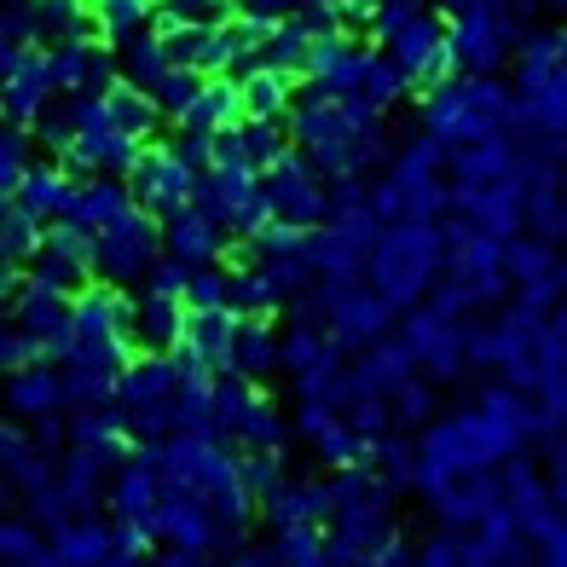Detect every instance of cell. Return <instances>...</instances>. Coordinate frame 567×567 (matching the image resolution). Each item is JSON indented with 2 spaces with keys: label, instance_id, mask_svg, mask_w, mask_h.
<instances>
[{
  "label": "cell",
  "instance_id": "6da1fadb",
  "mask_svg": "<svg viewBox=\"0 0 567 567\" xmlns=\"http://www.w3.org/2000/svg\"><path fill=\"white\" fill-rule=\"evenodd\" d=\"M168 255L163 244V220L157 215H122L111 231H99V284H111L122 296H145V278Z\"/></svg>",
  "mask_w": 567,
  "mask_h": 567
},
{
  "label": "cell",
  "instance_id": "7a4b0ae2",
  "mask_svg": "<svg viewBox=\"0 0 567 567\" xmlns=\"http://www.w3.org/2000/svg\"><path fill=\"white\" fill-rule=\"evenodd\" d=\"M261 192H267V203H272V215L290 226V231H301V238L330 220V197H324L319 168H313V157H307V151H290L278 168H267V174H261Z\"/></svg>",
  "mask_w": 567,
  "mask_h": 567
},
{
  "label": "cell",
  "instance_id": "3957f363",
  "mask_svg": "<svg viewBox=\"0 0 567 567\" xmlns=\"http://www.w3.org/2000/svg\"><path fill=\"white\" fill-rule=\"evenodd\" d=\"M192 307L168 301V296H127L122 313V342L134 348V359H168L179 342H186Z\"/></svg>",
  "mask_w": 567,
  "mask_h": 567
},
{
  "label": "cell",
  "instance_id": "277c9868",
  "mask_svg": "<svg viewBox=\"0 0 567 567\" xmlns=\"http://www.w3.org/2000/svg\"><path fill=\"white\" fill-rule=\"evenodd\" d=\"M509 47H522V23H515L504 7H486V12H470V18L452 23V53L475 82H486V75L504 64Z\"/></svg>",
  "mask_w": 567,
  "mask_h": 567
},
{
  "label": "cell",
  "instance_id": "5b68a950",
  "mask_svg": "<svg viewBox=\"0 0 567 567\" xmlns=\"http://www.w3.org/2000/svg\"><path fill=\"white\" fill-rule=\"evenodd\" d=\"M12 330H23L47 359H59L70 353V342H75V301L70 296H59V290H41V284H30L23 290V301L12 307Z\"/></svg>",
  "mask_w": 567,
  "mask_h": 567
},
{
  "label": "cell",
  "instance_id": "8992f818",
  "mask_svg": "<svg viewBox=\"0 0 567 567\" xmlns=\"http://www.w3.org/2000/svg\"><path fill=\"white\" fill-rule=\"evenodd\" d=\"M105 509H111V522L116 527H140V533H151L157 538V509H163V481L145 470V463L134 457L127 470L111 481V498H105Z\"/></svg>",
  "mask_w": 567,
  "mask_h": 567
},
{
  "label": "cell",
  "instance_id": "52a82bcc",
  "mask_svg": "<svg viewBox=\"0 0 567 567\" xmlns=\"http://www.w3.org/2000/svg\"><path fill=\"white\" fill-rule=\"evenodd\" d=\"M7 405H12V423H41V417H70V400H64V371L47 359V365H30L12 377L7 389Z\"/></svg>",
  "mask_w": 567,
  "mask_h": 567
},
{
  "label": "cell",
  "instance_id": "ba28073f",
  "mask_svg": "<svg viewBox=\"0 0 567 567\" xmlns=\"http://www.w3.org/2000/svg\"><path fill=\"white\" fill-rule=\"evenodd\" d=\"M47 538H53L59 567H105L116 556V522H105V515H70Z\"/></svg>",
  "mask_w": 567,
  "mask_h": 567
},
{
  "label": "cell",
  "instance_id": "9c48e42d",
  "mask_svg": "<svg viewBox=\"0 0 567 567\" xmlns=\"http://www.w3.org/2000/svg\"><path fill=\"white\" fill-rule=\"evenodd\" d=\"M244 382H255V389H267V382L284 371V337L278 324L267 319H238V342H231V365Z\"/></svg>",
  "mask_w": 567,
  "mask_h": 567
},
{
  "label": "cell",
  "instance_id": "30bf717a",
  "mask_svg": "<svg viewBox=\"0 0 567 567\" xmlns=\"http://www.w3.org/2000/svg\"><path fill=\"white\" fill-rule=\"evenodd\" d=\"M53 64H47V53L35 47V53H23L18 64H7V116L30 127L47 105H53Z\"/></svg>",
  "mask_w": 567,
  "mask_h": 567
},
{
  "label": "cell",
  "instance_id": "8fae6325",
  "mask_svg": "<svg viewBox=\"0 0 567 567\" xmlns=\"http://www.w3.org/2000/svg\"><path fill=\"white\" fill-rule=\"evenodd\" d=\"M105 111H111V127H116L122 140L151 145V140H168L174 134V127L163 122V111H157V99H151L145 87H134V82H116L111 99H105Z\"/></svg>",
  "mask_w": 567,
  "mask_h": 567
},
{
  "label": "cell",
  "instance_id": "7c38bea8",
  "mask_svg": "<svg viewBox=\"0 0 567 567\" xmlns=\"http://www.w3.org/2000/svg\"><path fill=\"white\" fill-rule=\"evenodd\" d=\"M163 244H168V255H174V261H186L192 272H197V267H215L220 255L231 249V238H226V231H215V226L203 220L197 209H179V215L163 226Z\"/></svg>",
  "mask_w": 567,
  "mask_h": 567
},
{
  "label": "cell",
  "instance_id": "4fadbf2b",
  "mask_svg": "<svg viewBox=\"0 0 567 567\" xmlns=\"http://www.w3.org/2000/svg\"><path fill=\"white\" fill-rule=\"evenodd\" d=\"M111 53H116L122 82H134L145 93H157V82L168 75V47H163V35L151 30V23H145V30H134V35H116Z\"/></svg>",
  "mask_w": 567,
  "mask_h": 567
},
{
  "label": "cell",
  "instance_id": "5bb4252c",
  "mask_svg": "<svg viewBox=\"0 0 567 567\" xmlns=\"http://www.w3.org/2000/svg\"><path fill=\"white\" fill-rule=\"evenodd\" d=\"M186 389V377H179L174 359H134L122 377V405H174V394Z\"/></svg>",
  "mask_w": 567,
  "mask_h": 567
},
{
  "label": "cell",
  "instance_id": "9a60e30c",
  "mask_svg": "<svg viewBox=\"0 0 567 567\" xmlns=\"http://www.w3.org/2000/svg\"><path fill=\"white\" fill-rule=\"evenodd\" d=\"M307 59H313V30H307L301 18H284L278 30L267 35V47L255 53V64H261V70L290 75V82H301V75H307Z\"/></svg>",
  "mask_w": 567,
  "mask_h": 567
},
{
  "label": "cell",
  "instance_id": "2e32d148",
  "mask_svg": "<svg viewBox=\"0 0 567 567\" xmlns=\"http://www.w3.org/2000/svg\"><path fill=\"white\" fill-rule=\"evenodd\" d=\"M30 278L41 284V290H59V296H87L93 284H99V272L87 267V261H75V255H64V249H53V244H41V255L30 261Z\"/></svg>",
  "mask_w": 567,
  "mask_h": 567
},
{
  "label": "cell",
  "instance_id": "e0dca14e",
  "mask_svg": "<svg viewBox=\"0 0 567 567\" xmlns=\"http://www.w3.org/2000/svg\"><path fill=\"white\" fill-rule=\"evenodd\" d=\"M255 382H244L238 371H220L215 377V441L220 446H231L238 452V429H244V417H249V405H255Z\"/></svg>",
  "mask_w": 567,
  "mask_h": 567
},
{
  "label": "cell",
  "instance_id": "ac0fdd59",
  "mask_svg": "<svg viewBox=\"0 0 567 567\" xmlns=\"http://www.w3.org/2000/svg\"><path fill=\"white\" fill-rule=\"evenodd\" d=\"M70 192H75V186L64 179V168H59V163H35V168H30V179L18 186V197H12V203H23V209H30L35 220L53 226V220H59V209L70 203Z\"/></svg>",
  "mask_w": 567,
  "mask_h": 567
},
{
  "label": "cell",
  "instance_id": "d6986e66",
  "mask_svg": "<svg viewBox=\"0 0 567 567\" xmlns=\"http://www.w3.org/2000/svg\"><path fill=\"white\" fill-rule=\"evenodd\" d=\"M284 441H290V417L278 411V400L261 389L249 405V417L238 429V452H284Z\"/></svg>",
  "mask_w": 567,
  "mask_h": 567
},
{
  "label": "cell",
  "instance_id": "ffe728a7",
  "mask_svg": "<svg viewBox=\"0 0 567 567\" xmlns=\"http://www.w3.org/2000/svg\"><path fill=\"white\" fill-rule=\"evenodd\" d=\"M238 87H244V122H284L290 116V99H296L290 75L261 70V75H249V82H238Z\"/></svg>",
  "mask_w": 567,
  "mask_h": 567
},
{
  "label": "cell",
  "instance_id": "44dd1931",
  "mask_svg": "<svg viewBox=\"0 0 567 567\" xmlns=\"http://www.w3.org/2000/svg\"><path fill=\"white\" fill-rule=\"evenodd\" d=\"M400 93H411V82H405V70H400L389 53H365V59H359V87H353V99H365L371 111H389Z\"/></svg>",
  "mask_w": 567,
  "mask_h": 567
},
{
  "label": "cell",
  "instance_id": "7402d4cb",
  "mask_svg": "<svg viewBox=\"0 0 567 567\" xmlns=\"http://www.w3.org/2000/svg\"><path fill=\"white\" fill-rule=\"evenodd\" d=\"M231 342H238V313H192V324H186V348H197L215 371L231 365Z\"/></svg>",
  "mask_w": 567,
  "mask_h": 567
},
{
  "label": "cell",
  "instance_id": "603a6c76",
  "mask_svg": "<svg viewBox=\"0 0 567 567\" xmlns=\"http://www.w3.org/2000/svg\"><path fill=\"white\" fill-rule=\"evenodd\" d=\"M284 301H290V296H284L272 284V272H261V267L238 272V284H231V313H238V319H267L272 324Z\"/></svg>",
  "mask_w": 567,
  "mask_h": 567
},
{
  "label": "cell",
  "instance_id": "cb8c5ba5",
  "mask_svg": "<svg viewBox=\"0 0 567 567\" xmlns=\"http://www.w3.org/2000/svg\"><path fill=\"white\" fill-rule=\"evenodd\" d=\"M209 93V75L203 70H168L163 82H157V111H163V122H186L192 111H197V99Z\"/></svg>",
  "mask_w": 567,
  "mask_h": 567
},
{
  "label": "cell",
  "instance_id": "d4e9b609",
  "mask_svg": "<svg viewBox=\"0 0 567 567\" xmlns=\"http://www.w3.org/2000/svg\"><path fill=\"white\" fill-rule=\"evenodd\" d=\"M244 145H249V168H255V174L278 168V163L296 151L290 116H284V122H244Z\"/></svg>",
  "mask_w": 567,
  "mask_h": 567
},
{
  "label": "cell",
  "instance_id": "484cf974",
  "mask_svg": "<svg viewBox=\"0 0 567 567\" xmlns=\"http://www.w3.org/2000/svg\"><path fill=\"white\" fill-rule=\"evenodd\" d=\"M231 284H238V272H231L226 261L197 267L192 284H186V307L192 313H231Z\"/></svg>",
  "mask_w": 567,
  "mask_h": 567
},
{
  "label": "cell",
  "instance_id": "4316f807",
  "mask_svg": "<svg viewBox=\"0 0 567 567\" xmlns=\"http://www.w3.org/2000/svg\"><path fill=\"white\" fill-rule=\"evenodd\" d=\"M47 64H53V87H59V93L82 99L87 82H93L99 47H75V41H64V47H53V53H47Z\"/></svg>",
  "mask_w": 567,
  "mask_h": 567
},
{
  "label": "cell",
  "instance_id": "83f0119b",
  "mask_svg": "<svg viewBox=\"0 0 567 567\" xmlns=\"http://www.w3.org/2000/svg\"><path fill=\"white\" fill-rule=\"evenodd\" d=\"M47 244V220H35L23 203H7V267H30Z\"/></svg>",
  "mask_w": 567,
  "mask_h": 567
},
{
  "label": "cell",
  "instance_id": "f1b7e54d",
  "mask_svg": "<svg viewBox=\"0 0 567 567\" xmlns=\"http://www.w3.org/2000/svg\"><path fill=\"white\" fill-rule=\"evenodd\" d=\"M272 556H278V567H330V556H324V527L272 533Z\"/></svg>",
  "mask_w": 567,
  "mask_h": 567
},
{
  "label": "cell",
  "instance_id": "f546056e",
  "mask_svg": "<svg viewBox=\"0 0 567 567\" xmlns=\"http://www.w3.org/2000/svg\"><path fill=\"white\" fill-rule=\"evenodd\" d=\"M284 481H290V470H284V452H244V493H249L255 504H267Z\"/></svg>",
  "mask_w": 567,
  "mask_h": 567
},
{
  "label": "cell",
  "instance_id": "4dcf8cb0",
  "mask_svg": "<svg viewBox=\"0 0 567 567\" xmlns=\"http://www.w3.org/2000/svg\"><path fill=\"white\" fill-rule=\"evenodd\" d=\"M0 550H7V567H12V561H35V556L47 550V533L30 522V515L12 509V522L0 527Z\"/></svg>",
  "mask_w": 567,
  "mask_h": 567
},
{
  "label": "cell",
  "instance_id": "1f68e13d",
  "mask_svg": "<svg viewBox=\"0 0 567 567\" xmlns=\"http://www.w3.org/2000/svg\"><path fill=\"white\" fill-rule=\"evenodd\" d=\"M168 157H179L203 179V174L215 168V134H186V127H174V134H168Z\"/></svg>",
  "mask_w": 567,
  "mask_h": 567
},
{
  "label": "cell",
  "instance_id": "d6a6232c",
  "mask_svg": "<svg viewBox=\"0 0 567 567\" xmlns=\"http://www.w3.org/2000/svg\"><path fill=\"white\" fill-rule=\"evenodd\" d=\"M186 284H192V267H186V261H174V255H163V261L151 267V278H145V296L186 301Z\"/></svg>",
  "mask_w": 567,
  "mask_h": 567
},
{
  "label": "cell",
  "instance_id": "836d02e7",
  "mask_svg": "<svg viewBox=\"0 0 567 567\" xmlns=\"http://www.w3.org/2000/svg\"><path fill=\"white\" fill-rule=\"evenodd\" d=\"M215 168H249V145H244V122L215 134Z\"/></svg>",
  "mask_w": 567,
  "mask_h": 567
},
{
  "label": "cell",
  "instance_id": "e575fe53",
  "mask_svg": "<svg viewBox=\"0 0 567 567\" xmlns=\"http://www.w3.org/2000/svg\"><path fill=\"white\" fill-rule=\"evenodd\" d=\"M0 359H7V371L18 377V371H30V365H47V353L30 342V337H23V330H7V353H0Z\"/></svg>",
  "mask_w": 567,
  "mask_h": 567
},
{
  "label": "cell",
  "instance_id": "d590c367",
  "mask_svg": "<svg viewBox=\"0 0 567 567\" xmlns=\"http://www.w3.org/2000/svg\"><path fill=\"white\" fill-rule=\"evenodd\" d=\"M301 7H307V0H238V12L261 18V23H284V18H296Z\"/></svg>",
  "mask_w": 567,
  "mask_h": 567
},
{
  "label": "cell",
  "instance_id": "8d00e7d4",
  "mask_svg": "<svg viewBox=\"0 0 567 567\" xmlns=\"http://www.w3.org/2000/svg\"><path fill=\"white\" fill-rule=\"evenodd\" d=\"M423 417H429V389L405 382V389L394 394V423H423Z\"/></svg>",
  "mask_w": 567,
  "mask_h": 567
},
{
  "label": "cell",
  "instance_id": "74e56055",
  "mask_svg": "<svg viewBox=\"0 0 567 567\" xmlns=\"http://www.w3.org/2000/svg\"><path fill=\"white\" fill-rule=\"evenodd\" d=\"M105 567H157V550H116Z\"/></svg>",
  "mask_w": 567,
  "mask_h": 567
},
{
  "label": "cell",
  "instance_id": "f35d334b",
  "mask_svg": "<svg viewBox=\"0 0 567 567\" xmlns=\"http://www.w3.org/2000/svg\"><path fill=\"white\" fill-rule=\"evenodd\" d=\"M561 70H567V23H561Z\"/></svg>",
  "mask_w": 567,
  "mask_h": 567
},
{
  "label": "cell",
  "instance_id": "ab89813d",
  "mask_svg": "<svg viewBox=\"0 0 567 567\" xmlns=\"http://www.w3.org/2000/svg\"><path fill=\"white\" fill-rule=\"evenodd\" d=\"M389 7H423V0H389Z\"/></svg>",
  "mask_w": 567,
  "mask_h": 567
}]
</instances>
